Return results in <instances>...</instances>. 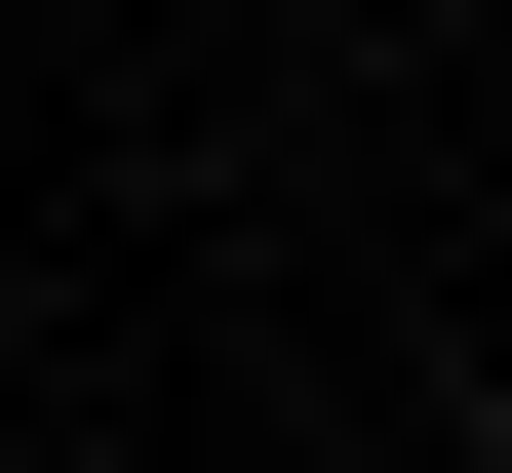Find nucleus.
Here are the masks:
<instances>
[{
    "instance_id": "nucleus-1",
    "label": "nucleus",
    "mask_w": 512,
    "mask_h": 473,
    "mask_svg": "<svg viewBox=\"0 0 512 473\" xmlns=\"http://www.w3.org/2000/svg\"><path fill=\"white\" fill-rule=\"evenodd\" d=\"M473 473H512V355H473Z\"/></svg>"
}]
</instances>
